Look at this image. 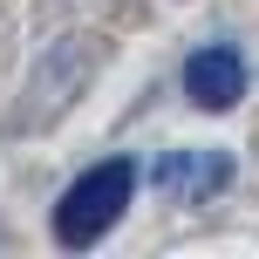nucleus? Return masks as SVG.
Returning a JSON list of instances; mask_svg holds the SVG:
<instances>
[{
  "label": "nucleus",
  "instance_id": "3",
  "mask_svg": "<svg viewBox=\"0 0 259 259\" xmlns=\"http://www.w3.org/2000/svg\"><path fill=\"white\" fill-rule=\"evenodd\" d=\"M184 96H191L198 109H232L239 96H246V55H239L232 41L198 48L191 62H184Z\"/></svg>",
  "mask_w": 259,
  "mask_h": 259
},
{
  "label": "nucleus",
  "instance_id": "1",
  "mask_svg": "<svg viewBox=\"0 0 259 259\" xmlns=\"http://www.w3.org/2000/svg\"><path fill=\"white\" fill-rule=\"evenodd\" d=\"M137 178H143L137 157H103L96 170H82V178L62 191V205H55V239H62L68 252L96 246V239L123 219V205L137 198Z\"/></svg>",
  "mask_w": 259,
  "mask_h": 259
},
{
  "label": "nucleus",
  "instance_id": "2",
  "mask_svg": "<svg viewBox=\"0 0 259 259\" xmlns=\"http://www.w3.org/2000/svg\"><path fill=\"white\" fill-rule=\"evenodd\" d=\"M150 184L164 198H178V205H198V198H211V191L232 184V157L225 150H164L150 164Z\"/></svg>",
  "mask_w": 259,
  "mask_h": 259
}]
</instances>
